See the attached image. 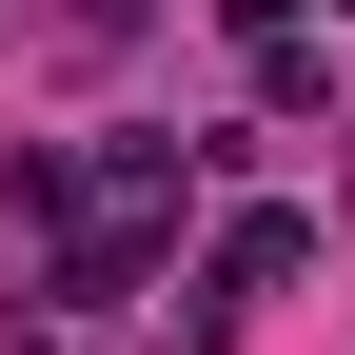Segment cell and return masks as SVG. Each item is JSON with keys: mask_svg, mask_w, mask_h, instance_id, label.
<instances>
[{"mask_svg": "<svg viewBox=\"0 0 355 355\" xmlns=\"http://www.w3.org/2000/svg\"><path fill=\"white\" fill-rule=\"evenodd\" d=\"M336 20H355V0H336Z\"/></svg>", "mask_w": 355, "mask_h": 355, "instance_id": "obj_4", "label": "cell"}, {"mask_svg": "<svg viewBox=\"0 0 355 355\" xmlns=\"http://www.w3.org/2000/svg\"><path fill=\"white\" fill-rule=\"evenodd\" d=\"M217 20H237V40H296V0H217Z\"/></svg>", "mask_w": 355, "mask_h": 355, "instance_id": "obj_3", "label": "cell"}, {"mask_svg": "<svg viewBox=\"0 0 355 355\" xmlns=\"http://www.w3.org/2000/svg\"><path fill=\"white\" fill-rule=\"evenodd\" d=\"M60 40H139V0H60Z\"/></svg>", "mask_w": 355, "mask_h": 355, "instance_id": "obj_2", "label": "cell"}, {"mask_svg": "<svg viewBox=\"0 0 355 355\" xmlns=\"http://www.w3.org/2000/svg\"><path fill=\"white\" fill-rule=\"evenodd\" d=\"M296 277H316V217H296V198H257V217H217V316H237V296H296Z\"/></svg>", "mask_w": 355, "mask_h": 355, "instance_id": "obj_1", "label": "cell"}]
</instances>
